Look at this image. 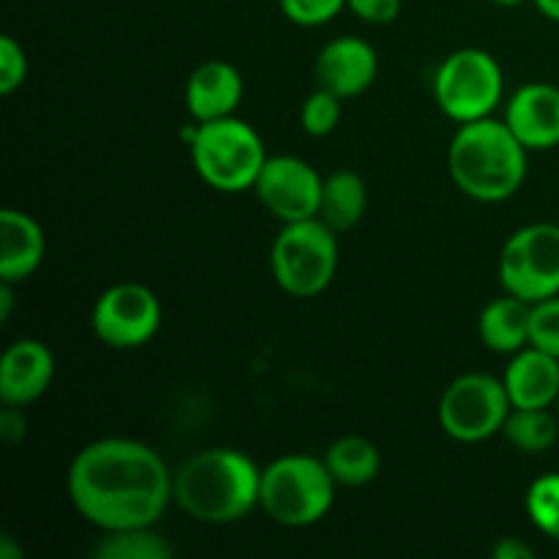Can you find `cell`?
Here are the masks:
<instances>
[{
	"instance_id": "obj_1",
	"label": "cell",
	"mask_w": 559,
	"mask_h": 559,
	"mask_svg": "<svg viewBox=\"0 0 559 559\" xmlns=\"http://www.w3.org/2000/svg\"><path fill=\"white\" fill-rule=\"evenodd\" d=\"M66 489L74 511L102 533L156 527L175 502V475L151 445L102 437L71 459Z\"/></svg>"
},
{
	"instance_id": "obj_2",
	"label": "cell",
	"mask_w": 559,
	"mask_h": 559,
	"mask_svg": "<svg viewBox=\"0 0 559 559\" xmlns=\"http://www.w3.org/2000/svg\"><path fill=\"white\" fill-rule=\"evenodd\" d=\"M262 469L235 448H205L175 473V506L194 522L235 524L260 508Z\"/></svg>"
},
{
	"instance_id": "obj_3",
	"label": "cell",
	"mask_w": 559,
	"mask_h": 559,
	"mask_svg": "<svg viewBox=\"0 0 559 559\" xmlns=\"http://www.w3.org/2000/svg\"><path fill=\"white\" fill-rule=\"evenodd\" d=\"M527 147L502 118L459 123L448 145V175L475 202H506L527 180Z\"/></svg>"
},
{
	"instance_id": "obj_4",
	"label": "cell",
	"mask_w": 559,
	"mask_h": 559,
	"mask_svg": "<svg viewBox=\"0 0 559 559\" xmlns=\"http://www.w3.org/2000/svg\"><path fill=\"white\" fill-rule=\"evenodd\" d=\"M186 145H189L191 164L202 183L222 194H240V191L254 189L267 162L265 140L260 131L238 115L197 123Z\"/></svg>"
},
{
	"instance_id": "obj_5",
	"label": "cell",
	"mask_w": 559,
	"mask_h": 559,
	"mask_svg": "<svg viewBox=\"0 0 559 559\" xmlns=\"http://www.w3.org/2000/svg\"><path fill=\"white\" fill-rule=\"evenodd\" d=\"M336 486L325 459L287 453L262 467L260 508L282 527H311L331 513Z\"/></svg>"
},
{
	"instance_id": "obj_6",
	"label": "cell",
	"mask_w": 559,
	"mask_h": 559,
	"mask_svg": "<svg viewBox=\"0 0 559 559\" xmlns=\"http://www.w3.org/2000/svg\"><path fill=\"white\" fill-rule=\"evenodd\" d=\"M336 229L322 218L284 224L271 246V273L293 298H317L331 287L338 267Z\"/></svg>"
},
{
	"instance_id": "obj_7",
	"label": "cell",
	"mask_w": 559,
	"mask_h": 559,
	"mask_svg": "<svg viewBox=\"0 0 559 559\" xmlns=\"http://www.w3.org/2000/svg\"><path fill=\"white\" fill-rule=\"evenodd\" d=\"M506 93L500 60L478 47H462L445 55L435 71V102L453 123L491 118Z\"/></svg>"
},
{
	"instance_id": "obj_8",
	"label": "cell",
	"mask_w": 559,
	"mask_h": 559,
	"mask_svg": "<svg viewBox=\"0 0 559 559\" xmlns=\"http://www.w3.org/2000/svg\"><path fill=\"white\" fill-rule=\"evenodd\" d=\"M511 409L513 404L500 377L469 371V374L456 377L442 391L437 418L451 440L473 445V442H486L495 435H502Z\"/></svg>"
},
{
	"instance_id": "obj_9",
	"label": "cell",
	"mask_w": 559,
	"mask_h": 559,
	"mask_svg": "<svg viewBox=\"0 0 559 559\" xmlns=\"http://www.w3.org/2000/svg\"><path fill=\"white\" fill-rule=\"evenodd\" d=\"M502 293L527 304L559 295V224L535 222L516 229L500 251Z\"/></svg>"
},
{
	"instance_id": "obj_10",
	"label": "cell",
	"mask_w": 559,
	"mask_h": 559,
	"mask_svg": "<svg viewBox=\"0 0 559 559\" xmlns=\"http://www.w3.org/2000/svg\"><path fill=\"white\" fill-rule=\"evenodd\" d=\"M162 300L140 282H118L104 289L93 306L91 325L102 344L112 349H136L153 342L162 328Z\"/></svg>"
},
{
	"instance_id": "obj_11",
	"label": "cell",
	"mask_w": 559,
	"mask_h": 559,
	"mask_svg": "<svg viewBox=\"0 0 559 559\" xmlns=\"http://www.w3.org/2000/svg\"><path fill=\"white\" fill-rule=\"evenodd\" d=\"M322 175L300 156H267L254 194L282 224L320 218Z\"/></svg>"
},
{
	"instance_id": "obj_12",
	"label": "cell",
	"mask_w": 559,
	"mask_h": 559,
	"mask_svg": "<svg viewBox=\"0 0 559 559\" xmlns=\"http://www.w3.org/2000/svg\"><path fill=\"white\" fill-rule=\"evenodd\" d=\"M380 71V55L371 41L360 36H336L317 52V85L336 93L338 98H355L369 91Z\"/></svg>"
},
{
	"instance_id": "obj_13",
	"label": "cell",
	"mask_w": 559,
	"mask_h": 559,
	"mask_svg": "<svg viewBox=\"0 0 559 559\" xmlns=\"http://www.w3.org/2000/svg\"><path fill=\"white\" fill-rule=\"evenodd\" d=\"M502 120L527 151H551L559 145V87L527 82L506 102Z\"/></svg>"
},
{
	"instance_id": "obj_14",
	"label": "cell",
	"mask_w": 559,
	"mask_h": 559,
	"mask_svg": "<svg viewBox=\"0 0 559 559\" xmlns=\"http://www.w3.org/2000/svg\"><path fill=\"white\" fill-rule=\"evenodd\" d=\"M55 380L52 349L38 338L9 344L0 358V402L27 407L49 391Z\"/></svg>"
},
{
	"instance_id": "obj_15",
	"label": "cell",
	"mask_w": 559,
	"mask_h": 559,
	"mask_svg": "<svg viewBox=\"0 0 559 559\" xmlns=\"http://www.w3.org/2000/svg\"><path fill=\"white\" fill-rule=\"evenodd\" d=\"M243 74L229 60H205L186 80V109L197 123L229 118L243 102Z\"/></svg>"
},
{
	"instance_id": "obj_16",
	"label": "cell",
	"mask_w": 559,
	"mask_h": 559,
	"mask_svg": "<svg viewBox=\"0 0 559 559\" xmlns=\"http://www.w3.org/2000/svg\"><path fill=\"white\" fill-rule=\"evenodd\" d=\"M47 254L44 227L25 211L5 207L0 213V282L20 284L41 267Z\"/></svg>"
},
{
	"instance_id": "obj_17",
	"label": "cell",
	"mask_w": 559,
	"mask_h": 559,
	"mask_svg": "<svg viewBox=\"0 0 559 559\" xmlns=\"http://www.w3.org/2000/svg\"><path fill=\"white\" fill-rule=\"evenodd\" d=\"M502 382L513 407H557L559 358L527 344L511 355Z\"/></svg>"
},
{
	"instance_id": "obj_18",
	"label": "cell",
	"mask_w": 559,
	"mask_h": 559,
	"mask_svg": "<svg viewBox=\"0 0 559 559\" xmlns=\"http://www.w3.org/2000/svg\"><path fill=\"white\" fill-rule=\"evenodd\" d=\"M530 309L533 304L506 293L489 300L478 317V336L497 355H513L530 344Z\"/></svg>"
},
{
	"instance_id": "obj_19",
	"label": "cell",
	"mask_w": 559,
	"mask_h": 559,
	"mask_svg": "<svg viewBox=\"0 0 559 559\" xmlns=\"http://www.w3.org/2000/svg\"><path fill=\"white\" fill-rule=\"evenodd\" d=\"M369 207L366 180L353 169H336L322 180L320 218L336 233H349L360 224Z\"/></svg>"
},
{
	"instance_id": "obj_20",
	"label": "cell",
	"mask_w": 559,
	"mask_h": 559,
	"mask_svg": "<svg viewBox=\"0 0 559 559\" xmlns=\"http://www.w3.org/2000/svg\"><path fill=\"white\" fill-rule=\"evenodd\" d=\"M328 469H331L333 480L347 489H360V486L371 484L380 475L382 456L380 448L360 435H344L328 445L322 453Z\"/></svg>"
},
{
	"instance_id": "obj_21",
	"label": "cell",
	"mask_w": 559,
	"mask_h": 559,
	"mask_svg": "<svg viewBox=\"0 0 559 559\" xmlns=\"http://www.w3.org/2000/svg\"><path fill=\"white\" fill-rule=\"evenodd\" d=\"M502 437L519 453H546L559 440V415L551 413V407H513L502 426Z\"/></svg>"
},
{
	"instance_id": "obj_22",
	"label": "cell",
	"mask_w": 559,
	"mask_h": 559,
	"mask_svg": "<svg viewBox=\"0 0 559 559\" xmlns=\"http://www.w3.org/2000/svg\"><path fill=\"white\" fill-rule=\"evenodd\" d=\"M93 555L98 559H169L175 549L153 527H131L102 533Z\"/></svg>"
},
{
	"instance_id": "obj_23",
	"label": "cell",
	"mask_w": 559,
	"mask_h": 559,
	"mask_svg": "<svg viewBox=\"0 0 559 559\" xmlns=\"http://www.w3.org/2000/svg\"><path fill=\"white\" fill-rule=\"evenodd\" d=\"M527 516L546 538L559 540V473H546L530 484L524 497Z\"/></svg>"
},
{
	"instance_id": "obj_24",
	"label": "cell",
	"mask_w": 559,
	"mask_h": 559,
	"mask_svg": "<svg viewBox=\"0 0 559 559\" xmlns=\"http://www.w3.org/2000/svg\"><path fill=\"white\" fill-rule=\"evenodd\" d=\"M342 102L336 93L325 91V87L317 85V91L300 107V129L309 136H328L336 131L338 120H342Z\"/></svg>"
},
{
	"instance_id": "obj_25",
	"label": "cell",
	"mask_w": 559,
	"mask_h": 559,
	"mask_svg": "<svg viewBox=\"0 0 559 559\" xmlns=\"http://www.w3.org/2000/svg\"><path fill=\"white\" fill-rule=\"evenodd\" d=\"M530 344L559 358V295L530 309Z\"/></svg>"
},
{
	"instance_id": "obj_26",
	"label": "cell",
	"mask_w": 559,
	"mask_h": 559,
	"mask_svg": "<svg viewBox=\"0 0 559 559\" xmlns=\"http://www.w3.org/2000/svg\"><path fill=\"white\" fill-rule=\"evenodd\" d=\"M278 5L293 25L322 27L347 9V0H278Z\"/></svg>"
},
{
	"instance_id": "obj_27",
	"label": "cell",
	"mask_w": 559,
	"mask_h": 559,
	"mask_svg": "<svg viewBox=\"0 0 559 559\" xmlns=\"http://www.w3.org/2000/svg\"><path fill=\"white\" fill-rule=\"evenodd\" d=\"M27 80V52L14 36H0V93L11 96Z\"/></svg>"
},
{
	"instance_id": "obj_28",
	"label": "cell",
	"mask_w": 559,
	"mask_h": 559,
	"mask_svg": "<svg viewBox=\"0 0 559 559\" xmlns=\"http://www.w3.org/2000/svg\"><path fill=\"white\" fill-rule=\"evenodd\" d=\"M347 9L366 25H391L402 14V0H347Z\"/></svg>"
},
{
	"instance_id": "obj_29",
	"label": "cell",
	"mask_w": 559,
	"mask_h": 559,
	"mask_svg": "<svg viewBox=\"0 0 559 559\" xmlns=\"http://www.w3.org/2000/svg\"><path fill=\"white\" fill-rule=\"evenodd\" d=\"M25 407H14V404H5L3 413H0V440L5 445H16V442L25 440L27 435V418L22 413Z\"/></svg>"
},
{
	"instance_id": "obj_30",
	"label": "cell",
	"mask_w": 559,
	"mask_h": 559,
	"mask_svg": "<svg viewBox=\"0 0 559 559\" xmlns=\"http://www.w3.org/2000/svg\"><path fill=\"white\" fill-rule=\"evenodd\" d=\"M491 557L495 559H533L535 549L527 544V540L516 538V535H508V538L497 540V546L491 549Z\"/></svg>"
},
{
	"instance_id": "obj_31",
	"label": "cell",
	"mask_w": 559,
	"mask_h": 559,
	"mask_svg": "<svg viewBox=\"0 0 559 559\" xmlns=\"http://www.w3.org/2000/svg\"><path fill=\"white\" fill-rule=\"evenodd\" d=\"M14 287L11 282H0V322H9L11 309H14Z\"/></svg>"
},
{
	"instance_id": "obj_32",
	"label": "cell",
	"mask_w": 559,
	"mask_h": 559,
	"mask_svg": "<svg viewBox=\"0 0 559 559\" xmlns=\"http://www.w3.org/2000/svg\"><path fill=\"white\" fill-rule=\"evenodd\" d=\"M535 9L546 16V20L557 22L559 25V0H533Z\"/></svg>"
},
{
	"instance_id": "obj_33",
	"label": "cell",
	"mask_w": 559,
	"mask_h": 559,
	"mask_svg": "<svg viewBox=\"0 0 559 559\" xmlns=\"http://www.w3.org/2000/svg\"><path fill=\"white\" fill-rule=\"evenodd\" d=\"M0 559H22V549H16L11 535H3V538H0Z\"/></svg>"
},
{
	"instance_id": "obj_34",
	"label": "cell",
	"mask_w": 559,
	"mask_h": 559,
	"mask_svg": "<svg viewBox=\"0 0 559 559\" xmlns=\"http://www.w3.org/2000/svg\"><path fill=\"white\" fill-rule=\"evenodd\" d=\"M489 3H495V5H502V9H513V5L524 3V0H489Z\"/></svg>"
},
{
	"instance_id": "obj_35",
	"label": "cell",
	"mask_w": 559,
	"mask_h": 559,
	"mask_svg": "<svg viewBox=\"0 0 559 559\" xmlns=\"http://www.w3.org/2000/svg\"><path fill=\"white\" fill-rule=\"evenodd\" d=\"M557 415H559V399H557Z\"/></svg>"
}]
</instances>
